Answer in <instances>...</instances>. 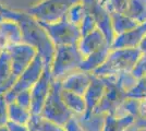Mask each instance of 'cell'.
<instances>
[{
	"label": "cell",
	"mask_w": 146,
	"mask_h": 131,
	"mask_svg": "<svg viewBox=\"0 0 146 131\" xmlns=\"http://www.w3.org/2000/svg\"><path fill=\"white\" fill-rule=\"evenodd\" d=\"M80 31H81V35L84 36L87 35L92 32H94L95 30H97V23L95 21V18L92 13H87L85 15V18L83 19V21L81 22V24L79 25Z\"/></svg>",
	"instance_id": "obj_30"
},
{
	"label": "cell",
	"mask_w": 146,
	"mask_h": 131,
	"mask_svg": "<svg viewBox=\"0 0 146 131\" xmlns=\"http://www.w3.org/2000/svg\"><path fill=\"white\" fill-rule=\"evenodd\" d=\"M7 8L5 6H2V5H1V3H0V13H1V14H2V13L5 12V10H6Z\"/></svg>",
	"instance_id": "obj_38"
},
{
	"label": "cell",
	"mask_w": 146,
	"mask_h": 131,
	"mask_svg": "<svg viewBox=\"0 0 146 131\" xmlns=\"http://www.w3.org/2000/svg\"><path fill=\"white\" fill-rule=\"evenodd\" d=\"M88 13V10L86 6L81 1V2H78L75 3L73 7H71V9L69 10V12L67 14V18L71 23L78 25L79 26L81 24V22L83 21V19L85 18V15Z\"/></svg>",
	"instance_id": "obj_27"
},
{
	"label": "cell",
	"mask_w": 146,
	"mask_h": 131,
	"mask_svg": "<svg viewBox=\"0 0 146 131\" xmlns=\"http://www.w3.org/2000/svg\"><path fill=\"white\" fill-rule=\"evenodd\" d=\"M62 98L64 100L68 108L71 110L74 116H81L84 115L87 110L86 103L83 95L69 92L62 88Z\"/></svg>",
	"instance_id": "obj_20"
},
{
	"label": "cell",
	"mask_w": 146,
	"mask_h": 131,
	"mask_svg": "<svg viewBox=\"0 0 146 131\" xmlns=\"http://www.w3.org/2000/svg\"><path fill=\"white\" fill-rule=\"evenodd\" d=\"M143 102L144 100H136V98H132V97H128L123 100L120 107L118 108L117 112L115 114L116 116H131L136 119L140 117L141 110H142V106H143Z\"/></svg>",
	"instance_id": "obj_24"
},
{
	"label": "cell",
	"mask_w": 146,
	"mask_h": 131,
	"mask_svg": "<svg viewBox=\"0 0 146 131\" xmlns=\"http://www.w3.org/2000/svg\"><path fill=\"white\" fill-rule=\"evenodd\" d=\"M5 19L13 20L18 22L21 31L23 43L31 45L37 50L38 55L42 57L45 67L51 68L54 56L56 51V45L49 37L47 31L44 29L39 21L33 18L26 11H18L7 8L2 13Z\"/></svg>",
	"instance_id": "obj_1"
},
{
	"label": "cell",
	"mask_w": 146,
	"mask_h": 131,
	"mask_svg": "<svg viewBox=\"0 0 146 131\" xmlns=\"http://www.w3.org/2000/svg\"><path fill=\"white\" fill-rule=\"evenodd\" d=\"M8 103L3 95H0V127H6L9 122Z\"/></svg>",
	"instance_id": "obj_33"
},
{
	"label": "cell",
	"mask_w": 146,
	"mask_h": 131,
	"mask_svg": "<svg viewBox=\"0 0 146 131\" xmlns=\"http://www.w3.org/2000/svg\"><path fill=\"white\" fill-rule=\"evenodd\" d=\"M106 45H110V44L107 42V38L103 34V32L97 29L90 34L82 36L78 43V47L81 54L86 57Z\"/></svg>",
	"instance_id": "obj_17"
},
{
	"label": "cell",
	"mask_w": 146,
	"mask_h": 131,
	"mask_svg": "<svg viewBox=\"0 0 146 131\" xmlns=\"http://www.w3.org/2000/svg\"><path fill=\"white\" fill-rule=\"evenodd\" d=\"M146 35V22L139 24L136 27L132 29L123 34L117 35L111 44V48H139L142 39Z\"/></svg>",
	"instance_id": "obj_14"
},
{
	"label": "cell",
	"mask_w": 146,
	"mask_h": 131,
	"mask_svg": "<svg viewBox=\"0 0 146 131\" xmlns=\"http://www.w3.org/2000/svg\"><path fill=\"white\" fill-rule=\"evenodd\" d=\"M7 127H8L9 131H32L27 125H19V124H14L11 121L8 122Z\"/></svg>",
	"instance_id": "obj_35"
},
{
	"label": "cell",
	"mask_w": 146,
	"mask_h": 131,
	"mask_svg": "<svg viewBox=\"0 0 146 131\" xmlns=\"http://www.w3.org/2000/svg\"><path fill=\"white\" fill-rule=\"evenodd\" d=\"M84 56L81 54L78 45L57 46L51 65V75L54 80H63L72 72L80 70Z\"/></svg>",
	"instance_id": "obj_3"
},
{
	"label": "cell",
	"mask_w": 146,
	"mask_h": 131,
	"mask_svg": "<svg viewBox=\"0 0 146 131\" xmlns=\"http://www.w3.org/2000/svg\"><path fill=\"white\" fill-rule=\"evenodd\" d=\"M64 128L67 131H83L81 126L79 125L76 118H75V116H73L72 118L68 121V124L64 126Z\"/></svg>",
	"instance_id": "obj_34"
},
{
	"label": "cell",
	"mask_w": 146,
	"mask_h": 131,
	"mask_svg": "<svg viewBox=\"0 0 146 131\" xmlns=\"http://www.w3.org/2000/svg\"><path fill=\"white\" fill-rule=\"evenodd\" d=\"M97 0H82V2L85 5L86 7L91 6V5H93V3H95Z\"/></svg>",
	"instance_id": "obj_37"
},
{
	"label": "cell",
	"mask_w": 146,
	"mask_h": 131,
	"mask_svg": "<svg viewBox=\"0 0 146 131\" xmlns=\"http://www.w3.org/2000/svg\"><path fill=\"white\" fill-rule=\"evenodd\" d=\"M110 50H111V46L106 45V46L99 48L96 51L92 53L91 55L84 57L80 70H83V71L90 72V73H94L107 60V58L109 56Z\"/></svg>",
	"instance_id": "obj_18"
},
{
	"label": "cell",
	"mask_w": 146,
	"mask_h": 131,
	"mask_svg": "<svg viewBox=\"0 0 146 131\" xmlns=\"http://www.w3.org/2000/svg\"><path fill=\"white\" fill-rule=\"evenodd\" d=\"M88 12L92 13L95 18V21L97 23V29L103 32V34L107 38V42L111 44L113 42V39L116 37L115 32L112 29V21H111V14H110L107 9L100 3L96 1L95 3H93L91 6L86 7Z\"/></svg>",
	"instance_id": "obj_11"
},
{
	"label": "cell",
	"mask_w": 146,
	"mask_h": 131,
	"mask_svg": "<svg viewBox=\"0 0 146 131\" xmlns=\"http://www.w3.org/2000/svg\"><path fill=\"white\" fill-rule=\"evenodd\" d=\"M128 131H146L145 129H132L131 127L128 129Z\"/></svg>",
	"instance_id": "obj_39"
},
{
	"label": "cell",
	"mask_w": 146,
	"mask_h": 131,
	"mask_svg": "<svg viewBox=\"0 0 146 131\" xmlns=\"http://www.w3.org/2000/svg\"><path fill=\"white\" fill-rule=\"evenodd\" d=\"M141 56L142 53L139 48H111L107 60L93 74L97 76H112L123 72H131Z\"/></svg>",
	"instance_id": "obj_2"
},
{
	"label": "cell",
	"mask_w": 146,
	"mask_h": 131,
	"mask_svg": "<svg viewBox=\"0 0 146 131\" xmlns=\"http://www.w3.org/2000/svg\"><path fill=\"white\" fill-rule=\"evenodd\" d=\"M20 43H23V38L18 22L9 19L0 22V50Z\"/></svg>",
	"instance_id": "obj_13"
},
{
	"label": "cell",
	"mask_w": 146,
	"mask_h": 131,
	"mask_svg": "<svg viewBox=\"0 0 146 131\" xmlns=\"http://www.w3.org/2000/svg\"><path fill=\"white\" fill-rule=\"evenodd\" d=\"M128 97H132L140 100H146V76L137 80L135 86L128 92Z\"/></svg>",
	"instance_id": "obj_29"
},
{
	"label": "cell",
	"mask_w": 146,
	"mask_h": 131,
	"mask_svg": "<svg viewBox=\"0 0 146 131\" xmlns=\"http://www.w3.org/2000/svg\"><path fill=\"white\" fill-rule=\"evenodd\" d=\"M93 75H94L93 73L86 72L83 70H76L66 76L63 80H61L62 88L84 96L93 80Z\"/></svg>",
	"instance_id": "obj_12"
},
{
	"label": "cell",
	"mask_w": 146,
	"mask_h": 131,
	"mask_svg": "<svg viewBox=\"0 0 146 131\" xmlns=\"http://www.w3.org/2000/svg\"><path fill=\"white\" fill-rule=\"evenodd\" d=\"M145 102H146V100H145Z\"/></svg>",
	"instance_id": "obj_43"
},
{
	"label": "cell",
	"mask_w": 146,
	"mask_h": 131,
	"mask_svg": "<svg viewBox=\"0 0 146 131\" xmlns=\"http://www.w3.org/2000/svg\"><path fill=\"white\" fill-rule=\"evenodd\" d=\"M111 21H112V29L116 36L131 31L132 29L139 25V23L134 21L132 18H130L127 13H112Z\"/></svg>",
	"instance_id": "obj_22"
},
{
	"label": "cell",
	"mask_w": 146,
	"mask_h": 131,
	"mask_svg": "<svg viewBox=\"0 0 146 131\" xmlns=\"http://www.w3.org/2000/svg\"><path fill=\"white\" fill-rule=\"evenodd\" d=\"M106 81L107 90L103 100L94 112L104 115H115L123 100L128 98V92L122 87L118 80V75L102 76Z\"/></svg>",
	"instance_id": "obj_6"
},
{
	"label": "cell",
	"mask_w": 146,
	"mask_h": 131,
	"mask_svg": "<svg viewBox=\"0 0 146 131\" xmlns=\"http://www.w3.org/2000/svg\"><path fill=\"white\" fill-rule=\"evenodd\" d=\"M0 131H9V129H8V127H0Z\"/></svg>",
	"instance_id": "obj_40"
},
{
	"label": "cell",
	"mask_w": 146,
	"mask_h": 131,
	"mask_svg": "<svg viewBox=\"0 0 146 131\" xmlns=\"http://www.w3.org/2000/svg\"><path fill=\"white\" fill-rule=\"evenodd\" d=\"M52 82H54V78L51 75L50 68H46L42 78L31 88V93H32L31 112H32V115H40L42 114L44 105H45L46 100L48 98L49 93H50Z\"/></svg>",
	"instance_id": "obj_10"
},
{
	"label": "cell",
	"mask_w": 146,
	"mask_h": 131,
	"mask_svg": "<svg viewBox=\"0 0 146 131\" xmlns=\"http://www.w3.org/2000/svg\"><path fill=\"white\" fill-rule=\"evenodd\" d=\"M14 102L21 107L31 110V106H32V93H31V90H25V91L20 92L15 96Z\"/></svg>",
	"instance_id": "obj_31"
},
{
	"label": "cell",
	"mask_w": 146,
	"mask_h": 131,
	"mask_svg": "<svg viewBox=\"0 0 146 131\" xmlns=\"http://www.w3.org/2000/svg\"><path fill=\"white\" fill-rule=\"evenodd\" d=\"M106 90H107V84H106V81L104 80V78L97 76L95 74L93 75V80L87 91L84 94V100H85L86 107H87L86 112H92L96 109L100 100H103Z\"/></svg>",
	"instance_id": "obj_15"
},
{
	"label": "cell",
	"mask_w": 146,
	"mask_h": 131,
	"mask_svg": "<svg viewBox=\"0 0 146 131\" xmlns=\"http://www.w3.org/2000/svg\"><path fill=\"white\" fill-rule=\"evenodd\" d=\"M8 112H9V121L14 122V124L29 125L32 118V112L30 109L21 107L15 102L10 103L8 105Z\"/></svg>",
	"instance_id": "obj_25"
},
{
	"label": "cell",
	"mask_w": 146,
	"mask_h": 131,
	"mask_svg": "<svg viewBox=\"0 0 146 131\" xmlns=\"http://www.w3.org/2000/svg\"><path fill=\"white\" fill-rule=\"evenodd\" d=\"M40 115L63 127L74 116L62 98V85L59 80H54L52 82L50 93Z\"/></svg>",
	"instance_id": "obj_5"
},
{
	"label": "cell",
	"mask_w": 146,
	"mask_h": 131,
	"mask_svg": "<svg viewBox=\"0 0 146 131\" xmlns=\"http://www.w3.org/2000/svg\"><path fill=\"white\" fill-rule=\"evenodd\" d=\"M82 0H40L27 9L33 18L43 23H55L67 17L69 10Z\"/></svg>",
	"instance_id": "obj_4"
},
{
	"label": "cell",
	"mask_w": 146,
	"mask_h": 131,
	"mask_svg": "<svg viewBox=\"0 0 146 131\" xmlns=\"http://www.w3.org/2000/svg\"><path fill=\"white\" fill-rule=\"evenodd\" d=\"M132 74L140 80L142 78L146 76V56L145 55H142L141 58L139 59V61L136 63V65L134 66L133 70L131 71Z\"/></svg>",
	"instance_id": "obj_32"
},
{
	"label": "cell",
	"mask_w": 146,
	"mask_h": 131,
	"mask_svg": "<svg viewBox=\"0 0 146 131\" xmlns=\"http://www.w3.org/2000/svg\"><path fill=\"white\" fill-rule=\"evenodd\" d=\"M139 49L142 53V55H145L146 56V35L144 36V38L142 39L140 46H139Z\"/></svg>",
	"instance_id": "obj_36"
},
{
	"label": "cell",
	"mask_w": 146,
	"mask_h": 131,
	"mask_svg": "<svg viewBox=\"0 0 146 131\" xmlns=\"http://www.w3.org/2000/svg\"><path fill=\"white\" fill-rule=\"evenodd\" d=\"M40 24L47 31L56 47L63 45H78L82 37L79 26L71 23L67 18H63L55 23L40 22Z\"/></svg>",
	"instance_id": "obj_7"
},
{
	"label": "cell",
	"mask_w": 146,
	"mask_h": 131,
	"mask_svg": "<svg viewBox=\"0 0 146 131\" xmlns=\"http://www.w3.org/2000/svg\"><path fill=\"white\" fill-rule=\"evenodd\" d=\"M3 20H5V17H3V15H2L1 13H0V22H2Z\"/></svg>",
	"instance_id": "obj_41"
},
{
	"label": "cell",
	"mask_w": 146,
	"mask_h": 131,
	"mask_svg": "<svg viewBox=\"0 0 146 131\" xmlns=\"http://www.w3.org/2000/svg\"><path fill=\"white\" fill-rule=\"evenodd\" d=\"M97 1H98V2H102V0H97Z\"/></svg>",
	"instance_id": "obj_42"
},
{
	"label": "cell",
	"mask_w": 146,
	"mask_h": 131,
	"mask_svg": "<svg viewBox=\"0 0 146 131\" xmlns=\"http://www.w3.org/2000/svg\"><path fill=\"white\" fill-rule=\"evenodd\" d=\"M83 131H103L106 115L96 112H85L84 115L75 116Z\"/></svg>",
	"instance_id": "obj_19"
},
{
	"label": "cell",
	"mask_w": 146,
	"mask_h": 131,
	"mask_svg": "<svg viewBox=\"0 0 146 131\" xmlns=\"http://www.w3.org/2000/svg\"><path fill=\"white\" fill-rule=\"evenodd\" d=\"M130 0H102L103 5L107 11L112 14V13H125L129 6Z\"/></svg>",
	"instance_id": "obj_28"
},
{
	"label": "cell",
	"mask_w": 146,
	"mask_h": 131,
	"mask_svg": "<svg viewBox=\"0 0 146 131\" xmlns=\"http://www.w3.org/2000/svg\"><path fill=\"white\" fill-rule=\"evenodd\" d=\"M45 69H46V67H45V63H44L42 57L37 55L36 58L34 59V61L31 63L30 66L23 71V73L18 78V80L14 83L12 88L3 95L7 103L8 104L13 103L15 100V96L20 92L25 91V90H31L35 85V83H37V81L42 78Z\"/></svg>",
	"instance_id": "obj_8"
},
{
	"label": "cell",
	"mask_w": 146,
	"mask_h": 131,
	"mask_svg": "<svg viewBox=\"0 0 146 131\" xmlns=\"http://www.w3.org/2000/svg\"><path fill=\"white\" fill-rule=\"evenodd\" d=\"M127 14L139 24L146 22V0H130Z\"/></svg>",
	"instance_id": "obj_26"
},
{
	"label": "cell",
	"mask_w": 146,
	"mask_h": 131,
	"mask_svg": "<svg viewBox=\"0 0 146 131\" xmlns=\"http://www.w3.org/2000/svg\"><path fill=\"white\" fill-rule=\"evenodd\" d=\"M18 78L13 74L10 54L7 49L0 50V95L9 92Z\"/></svg>",
	"instance_id": "obj_16"
},
{
	"label": "cell",
	"mask_w": 146,
	"mask_h": 131,
	"mask_svg": "<svg viewBox=\"0 0 146 131\" xmlns=\"http://www.w3.org/2000/svg\"><path fill=\"white\" fill-rule=\"evenodd\" d=\"M29 127L32 131H67L63 126L48 120L42 115H32Z\"/></svg>",
	"instance_id": "obj_23"
},
{
	"label": "cell",
	"mask_w": 146,
	"mask_h": 131,
	"mask_svg": "<svg viewBox=\"0 0 146 131\" xmlns=\"http://www.w3.org/2000/svg\"><path fill=\"white\" fill-rule=\"evenodd\" d=\"M7 50L10 54L13 74L17 78L23 73V71L34 61V59L38 55L37 50L34 47L25 43L10 46L9 48H7Z\"/></svg>",
	"instance_id": "obj_9"
},
{
	"label": "cell",
	"mask_w": 146,
	"mask_h": 131,
	"mask_svg": "<svg viewBox=\"0 0 146 131\" xmlns=\"http://www.w3.org/2000/svg\"><path fill=\"white\" fill-rule=\"evenodd\" d=\"M135 118L131 116H116L106 115L105 126L103 131H127L133 125Z\"/></svg>",
	"instance_id": "obj_21"
}]
</instances>
